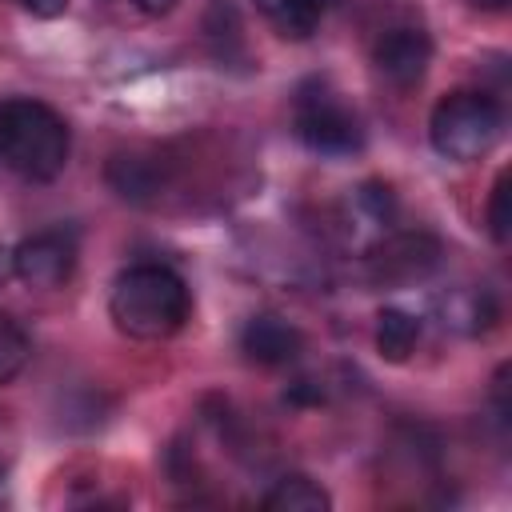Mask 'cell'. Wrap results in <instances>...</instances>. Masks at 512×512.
<instances>
[{
	"label": "cell",
	"mask_w": 512,
	"mask_h": 512,
	"mask_svg": "<svg viewBox=\"0 0 512 512\" xmlns=\"http://www.w3.org/2000/svg\"><path fill=\"white\" fill-rule=\"evenodd\" d=\"M8 276H16V272H12V252L0 244V280H8Z\"/></svg>",
	"instance_id": "cell-20"
},
{
	"label": "cell",
	"mask_w": 512,
	"mask_h": 512,
	"mask_svg": "<svg viewBox=\"0 0 512 512\" xmlns=\"http://www.w3.org/2000/svg\"><path fill=\"white\" fill-rule=\"evenodd\" d=\"M28 356H32V344H28L24 328L12 316H0V384L16 380L20 368L28 364Z\"/></svg>",
	"instance_id": "cell-15"
},
{
	"label": "cell",
	"mask_w": 512,
	"mask_h": 512,
	"mask_svg": "<svg viewBox=\"0 0 512 512\" xmlns=\"http://www.w3.org/2000/svg\"><path fill=\"white\" fill-rule=\"evenodd\" d=\"M192 312L188 284L168 264H132L116 276L108 296L112 324L132 340H168Z\"/></svg>",
	"instance_id": "cell-1"
},
{
	"label": "cell",
	"mask_w": 512,
	"mask_h": 512,
	"mask_svg": "<svg viewBox=\"0 0 512 512\" xmlns=\"http://www.w3.org/2000/svg\"><path fill=\"white\" fill-rule=\"evenodd\" d=\"M76 268V240L64 228L36 232L12 248V272L28 288H60Z\"/></svg>",
	"instance_id": "cell-6"
},
{
	"label": "cell",
	"mask_w": 512,
	"mask_h": 512,
	"mask_svg": "<svg viewBox=\"0 0 512 512\" xmlns=\"http://www.w3.org/2000/svg\"><path fill=\"white\" fill-rule=\"evenodd\" d=\"M508 224H512V216H508V176L500 172L496 184H492V196H488V232H492L496 244H508V232H512Z\"/></svg>",
	"instance_id": "cell-16"
},
{
	"label": "cell",
	"mask_w": 512,
	"mask_h": 512,
	"mask_svg": "<svg viewBox=\"0 0 512 512\" xmlns=\"http://www.w3.org/2000/svg\"><path fill=\"white\" fill-rule=\"evenodd\" d=\"M376 284H412L440 264V240L428 232H388L368 248Z\"/></svg>",
	"instance_id": "cell-5"
},
{
	"label": "cell",
	"mask_w": 512,
	"mask_h": 512,
	"mask_svg": "<svg viewBox=\"0 0 512 512\" xmlns=\"http://www.w3.org/2000/svg\"><path fill=\"white\" fill-rule=\"evenodd\" d=\"M416 340H420V320L412 312H404V308H380V316H376V352L384 360H392V364L408 360L412 348H416Z\"/></svg>",
	"instance_id": "cell-13"
},
{
	"label": "cell",
	"mask_w": 512,
	"mask_h": 512,
	"mask_svg": "<svg viewBox=\"0 0 512 512\" xmlns=\"http://www.w3.org/2000/svg\"><path fill=\"white\" fill-rule=\"evenodd\" d=\"M472 8H484V12H504L512 0H468Z\"/></svg>",
	"instance_id": "cell-19"
},
{
	"label": "cell",
	"mask_w": 512,
	"mask_h": 512,
	"mask_svg": "<svg viewBox=\"0 0 512 512\" xmlns=\"http://www.w3.org/2000/svg\"><path fill=\"white\" fill-rule=\"evenodd\" d=\"M372 64L396 88H412L424 80V72L432 64V36L424 28H412V24L388 28L372 48Z\"/></svg>",
	"instance_id": "cell-7"
},
{
	"label": "cell",
	"mask_w": 512,
	"mask_h": 512,
	"mask_svg": "<svg viewBox=\"0 0 512 512\" xmlns=\"http://www.w3.org/2000/svg\"><path fill=\"white\" fill-rule=\"evenodd\" d=\"M260 504H264L268 512H328V508H332V496H328L312 476L292 472V476L276 480V484L264 492Z\"/></svg>",
	"instance_id": "cell-12"
},
{
	"label": "cell",
	"mask_w": 512,
	"mask_h": 512,
	"mask_svg": "<svg viewBox=\"0 0 512 512\" xmlns=\"http://www.w3.org/2000/svg\"><path fill=\"white\" fill-rule=\"evenodd\" d=\"M296 136L320 156H352L364 148L360 116L324 80H308L296 92Z\"/></svg>",
	"instance_id": "cell-4"
},
{
	"label": "cell",
	"mask_w": 512,
	"mask_h": 512,
	"mask_svg": "<svg viewBox=\"0 0 512 512\" xmlns=\"http://www.w3.org/2000/svg\"><path fill=\"white\" fill-rule=\"evenodd\" d=\"M504 132V108L476 88H456L444 100H436L428 116V140L444 160L472 164L496 148Z\"/></svg>",
	"instance_id": "cell-3"
},
{
	"label": "cell",
	"mask_w": 512,
	"mask_h": 512,
	"mask_svg": "<svg viewBox=\"0 0 512 512\" xmlns=\"http://www.w3.org/2000/svg\"><path fill=\"white\" fill-rule=\"evenodd\" d=\"M240 352L264 368H280L292 364L304 352V332L296 324H288L276 312H256L244 328H240Z\"/></svg>",
	"instance_id": "cell-9"
},
{
	"label": "cell",
	"mask_w": 512,
	"mask_h": 512,
	"mask_svg": "<svg viewBox=\"0 0 512 512\" xmlns=\"http://www.w3.org/2000/svg\"><path fill=\"white\" fill-rule=\"evenodd\" d=\"M132 4H136L144 16H168V12H172L180 0H132Z\"/></svg>",
	"instance_id": "cell-18"
},
{
	"label": "cell",
	"mask_w": 512,
	"mask_h": 512,
	"mask_svg": "<svg viewBox=\"0 0 512 512\" xmlns=\"http://www.w3.org/2000/svg\"><path fill=\"white\" fill-rule=\"evenodd\" d=\"M32 16H40V20H56V16H64L68 12V0H20Z\"/></svg>",
	"instance_id": "cell-17"
},
{
	"label": "cell",
	"mask_w": 512,
	"mask_h": 512,
	"mask_svg": "<svg viewBox=\"0 0 512 512\" xmlns=\"http://www.w3.org/2000/svg\"><path fill=\"white\" fill-rule=\"evenodd\" d=\"M72 136L60 112L40 100H4L0 104V160L24 180L48 184L64 172Z\"/></svg>",
	"instance_id": "cell-2"
},
{
	"label": "cell",
	"mask_w": 512,
	"mask_h": 512,
	"mask_svg": "<svg viewBox=\"0 0 512 512\" xmlns=\"http://www.w3.org/2000/svg\"><path fill=\"white\" fill-rule=\"evenodd\" d=\"M396 220V196L380 180H364L344 200V232L356 248H372L392 232Z\"/></svg>",
	"instance_id": "cell-8"
},
{
	"label": "cell",
	"mask_w": 512,
	"mask_h": 512,
	"mask_svg": "<svg viewBox=\"0 0 512 512\" xmlns=\"http://www.w3.org/2000/svg\"><path fill=\"white\" fill-rule=\"evenodd\" d=\"M440 324L460 332V336H480L496 324V300L488 288H452L448 296H440Z\"/></svg>",
	"instance_id": "cell-10"
},
{
	"label": "cell",
	"mask_w": 512,
	"mask_h": 512,
	"mask_svg": "<svg viewBox=\"0 0 512 512\" xmlns=\"http://www.w3.org/2000/svg\"><path fill=\"white\" fill-rule=\"evenodd\" d=\"M108 184L116 188V196H124V200H152L156 192H160V168H156V160H148V156H136V152H116L112 160H108Z\"/></svg>",
	"instance_id": "cell-11"
},
{
	"label": "cell",
	"mask_w": 512,
	"mask_h": 512,
	"mask_svg": "<svg viewBox=\"0 0 512 512\" xmlns=\"http://www.w3.org/2000/svg\"><path fill=\"white\" fill-rule=\"evenodd\" d=\"M332 4H340V0H312V8H316V12H320V16H324V12H328V8H332Z\"/></svg>",
	"instance_id": "cell-21"
},
{
	"label": "cell",
	"mask_w": 512,
	"mask_h": 512,
	"mask_svg": "<svg viewBox=\"0 0 512 512\" xmlns=\"http://www.w3.org/2000/svg\"><path fill=\"white\" fill-rule=\"evenodd\" d=\"M256 8L280 28V36H292V40H308L320 24V12L312 8V0H256Z\"/></svg>",
	"instance_id": "cell-14"
}]
</instances>
